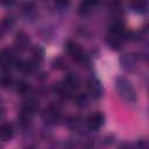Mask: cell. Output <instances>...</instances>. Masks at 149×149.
<instances>
[{
  "label": "cell",
  "mask_w": 149,
  "mask_h": 149,
  "mask_svg": "<svg viewBox=\"0 0 149 149\" xmlns=\"http://www.w3.org/2000/svg\"><path fill=\"white\" fill-rule=\"evenodd\" d=\"M87 90L93 98H100L102 95V86L97 79H90L87 81Z\"/></svg>",
  "instance_id": "277c9868"
},
{
  "label": "cell",
  "mask_w": 149,
  "mask_h": 149,
  "mask_svg": "<svg viewBox=\"0 0 149 149\" xmlns=\"http://www.w3.org/2000/svg\"><path fill=\"white\" fill-rule=\"evenodd\" d=\"M13 136V127L9 123H3L0 126V139L3 141L9 140Z\"/></svg>",
  "instance_id": "8992f818"
},
{
  "label": "cell",
  "mask_w": 149,
  "mask_h": 149,
  "mask_svg": "<svg viewBox=\"0 0 149 149\" xmlns=\"http://www.w3.org/2000/svg\"><path fill=\"white\" fill-rule=\"evenodd\" d=\"M116 88L120 97L127 102H134L136 100V94L132 85L123 78H119L116 80Z\"/></svg>",
  "instance_id": "6da1fadb"
},
{
  "label": "cell",
  "mask_w": 149,
  "mask_h": 149,
  "mask_svg": "<svg viewBox=\"0 0 149 149\" xmlns=\"http://www.w3.org/2000/svg\"><path fill=\"white\" fill-rule=\"evenodd\" d=\"M29 40L28 37L24 35V34H17V37H16V43L20 45V48H26V45L28 44Z\"/></svg>",
  "instance_id": "ba28073f"
},
{
  "label": "cell",
  "mask_w": 149,
  "mask_h": 149,
  "mask_svg": "<svg viewBox=\"0 0 149 149\" xmlns=\"http://www.w3.org/2000/svg\"><path fill=\"white\" fill-rule=\"evenodd\" d=\"M37 107H38V101H37V99H35V98H29V99L26 100V101L23 102V105H22V113H23V115L28 116V115L33 114V113L37 109Z\"/></svg>",
  "instance_id": "5b68a950"
},
{
  "label": "cell",
  "mask_w": 149,
  "mask_h": 149,
  "mask_svg": "<svg viewBox=\"0 0 149 149\" xmlns=\"http://www.w3.org/2000/svg\"><path fill=\"white\" fill-rule=\"evenodd\" d=\"M44 118L48 121H55L57 119V111L54 108H48L44 112Z\"/></svg>",
  "instance_id": "52a82bcc"
},
{
  "label": "cell",
  "mask_w": 149,
  "mask_h": 149,
  "mask_svg": "<svg viewBox=\"0 0 149 149\" xmlns=\"http://www.w3.org/2000/svg\"><path fill=\"white\" fill-rule=\"evenodd\" d=\"M28 90H29V85H28V84H26V83H20V84L17 85V91H19L21 94L27 93V92H28Z\"/></svg>",
  "instance_id": "9c48e42d"
},
{
  "label": "cell",
  "mask_w": 149,
  "mask_h": 149,
  "mask_svg": "<svg viewBox=\"0 0 149 149\" xmlns=\"http://www.w3.org/2000/svg\"><path fill=\"white\" fill-rule=\"evenodd\" d=\"M104 121H105V118L101 113H93L87 118L86 123H87V127L90 129L97 130L104 125Z\"/></svg>",
  "instance_id": "3957f363"
},
{
  "label": "cell",
  "mask_w": 149,
  "mask_h": 149,
  "mask_svg": "<svg viewBox=\"0 0 149 149\" xmlns=\"http://www.w3.org/2000/svg\"><path fill=\"white\" fill-rule=\"evenodd\" d=\"M66 50L74 61H77V62H83L84 61V58H85L84 51L76 42H68L66 43Z\"/></svg>",
  "instance_id": "7a4b0ae2"
}]
</instances>
